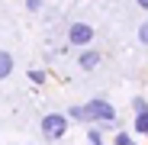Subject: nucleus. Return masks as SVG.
<instances>
[{"label":"nucleus","instance_id":"obj_1","mask_svg":"<svg viewBox=\"0 0 148 145\" xmlns=\"http://www.w3.org/2000/svg\"><path fill=\"white\" fill-rule=\"evenodd\" d=\"M68 132V119H64V113H48V116H42V135L45 139H61Z\"/></svg>","mask_w":148,"mask_h":145},{"label":"nucleus","instance_id":"obj_2","mask_svg":"<svg viewBox=\"0 0 148 145\" xmlns=\"http://www.w3.org/2000/svg\"><path fill=\"white\" fill-rule=\"evenodd\" d=\"M84 113H87L90 119H103V123H113V119H116V110H113L106 100H90V103L84 107Z\"/></svg>","mask_w":148,"mask_h":145},{"label":"nucleus","instance_id":"obj_3","mask_svg":"<svg viewBox=\"0 0 148 145\" xmlns=\"http://www.w3.org/2000/svg\"><path fill=\"white\" fill-rule=\"evenodd\" d=\"M68 39H71V45H87V42L93 39L90 23H74V26L68 29Z\"/></svg>","mask_w":148,"mask_h":145},{"label":"nucleus","instance_id":"obj_4","mask_svg":"<svg viewBox=\"0 0 148 145\" xmlns=\"http://www.w3.org/2000/svg\"><path fill=\"white\" fill-rule=\"evenodd\" d=\"M81 68L84 71H90V68H97V65H100V55H97V52H90V48H87V52H81Z\"/></svg>","mask_w":148,"mask_h":145},{"label":"nucleus","instance_id":"obj_5","mask_svg":"<svg viewBox=\"0 0 148 145\" xmlns=\"http://www.w3.org/2000/svg\"><path fill=\"white\" fill-rule=\"evenodd\" d=\"M10 71H13V55L3 48L0 52V78H10Z\"/></svg>","mask_w":148,"mask_h":145},{"label":"nucleus","instance_id":"obj_6","mask_svg":"<svg viewBox=\"0 0 148 145\" xmlns=\"http://www.w3.org/2000/svg\"><path fill=\"white\" fill-rule=\"evenodd\" d=\"M135 132H148V110H142L135 116Z\"/></svg>","mask_w":148,"mask_h":145},{"label":"nucleus","instance_id":"obj_7","mask_svg":"<svg viewBox=\"0 0 148 145\" xmlns=\"http://www.w3.org/2000/svg\"><path fill=\"white\" fill-rule=\"evenodd\" d=\"M138 39L148 45V23H142V29H138Z\"/></svg>","mask_w":148,"mask_h":145},{"label":"nucleus","instance_id":"obj_8","mask_svg":"<svg viewBox=\"0 0 148 145\" xmlns=\"http://www.w3.org/2000/svg\"><path fill=\"white\" fill-rule=\"evenodd\" d=\"M42 78H45L42 71H29V81H36V84H42Z\"/></svg>","mask_w":148,"mask_h":145}]
</instances>
